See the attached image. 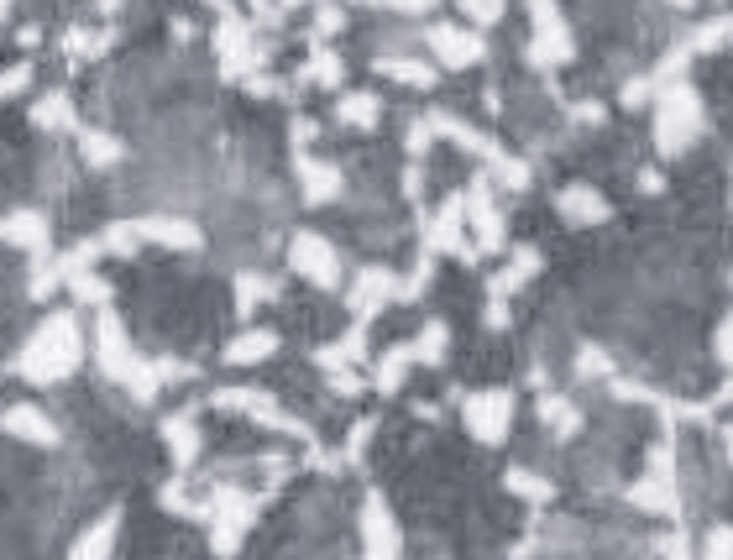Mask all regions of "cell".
Returning <instances> with one entry per match:
<instances>
[{"instance_id": "obj_1", "label": "cell", "mask_w": 733, "mask_h": 560, "mask_svg": "<svg viewBox=\"0 0 733 560\" xmlns=\"http://www.w3.org/2000/svg\"><path fill=\"white\" fill-rule=\"evenodd\" d=\"M79 367V324L74 315H53L37 324V335L27 341V356L16 361V372L31 383H59Z\"/></svg>"}, {"instance_id": "obj_2", "label": "cell", "mask_w": 733, "mask_h": 560, "mask_svg": "<svg viewBox=\"0 0 733 560\" xmlns=\"http://www.w3.org/2000/svg\"><path fill=\"white\" fill-rule=\"evenodd\" d=\"M697 131H703V100H697V89L675 85L660 94V116H655V142L660 152H686L697 142Z\"/></svg>"}, {"instance_id": "obj_3", "label": "cell", "mask_w": 733, "mask_h": 560, "mask_svg": "<svg viewBox=\"0 0 733 560\" xmlns=\"http://www.w3.org/2000/svg\"><path fill=\"white\" fill-rule=\"evenodd\" d=\"M289 267L299 278H309L315 289H336L341 283V257H336V246L320 231H299L289 241Z\"/></svg>"}, {"instance_id": "obj_4", "label": "cell", "mask_w": 733, "mask_h": 560, "mask_svg": "<svg viewBox=\"0 0 733 560\" xmlns=\"http://www.w3.org/2000/svg\"><path fill=\"white\" fill-rule=\"evenodd\" d=\"M508 419H514V393L508 387H482V393L467 398V430L477 441L498 445L508 435Z\"/></svg>"}, {"instance_id": "obj_5", "label": "cell", "mask_w": 733, "mask_h": 560, "mask_svg": "<svg viewBox=\"0 0 733 560\" xmlns=\"http://www.w3.org/2000/svg\"><path fill=\"white\" fill-rule=\"evenodd\" d=\"M215 53H220V74H226V79H241V74L257 63L252 31H247V22H241L236 11H226V16H220V31H215Z\"/></svg>"}, {"instance_id": "obj_6", "label": "cell", "mask_w": 733, "mask_h": 560, "mask_svg": "<svg viewBox=\"0 0 733 560\" xmlns=\"http://www.w3.org/2000/svg\"><path fill=\"white\" fill-rule=\"evenodd\" d=\"M467 226L477 231V246L482 252H498L503 246V215L493 205V194H488V178H477L467 189Z\"/></svg>"}, {"instance_id": "obj_7", "label": "cell", "mask_w": 733, "mask_h": 560, "mask_svg": "<svg viewBox=\"0 0 733 560\" xmlns=\"http://www.w3.org/2000/svg\"><path fill=\"white\" fill-rule=\"evenodd\" d=\"M430 48L440 53V63H451V68H471V63L488 59V42L477 37V31H462V27H430Z\"/></svg>"}, {"instance_id": "obj_8", "label": "cell", "mask_w": 733, "mask_h": 560, "mask_svg": "<svg viewBox=\"0 0 733 560\" xmlns=\"http://www.w3.org/2000/svg\"><path fill=\"white\" fill-rule=\"evenodd\" d=\"M393 294H404V283H399L388 267H367V272L356 278V294H352L356 320H372V315H382V304H388Z\"/></svg>"}, {"instance_id": "obj_9", "label": "cell", "mask_w": 733, "mask_h": 560, "mask_svg": "<svg viewBox=\"0 0 733 560\" xmlns=\"http://www.w3.org/2000/svg\"><path fill=\"white\" fill-rule=\"evenodd\" d=\"M293 168H299V178H304V200L309 205H330V200H341V168L336 163H315L309 152H299L293 157Z\"/></svg>"}, {"instance_id": "obj_10", "label": "cell", "mask_w": 733, "mask_h": 560, "mask_svg": "<svg viewBox=\"0 0 733 560\" xmlns=\"http://www.w3.org/2000/svg\"><path fill=\"white\" fill-rule=\"evenodd\" d=\"M556 209L571 226H603V220H608V205H603V194H597L592 183H566L556 194Z\"/></svg>"}, {"instance_id": "obj_11", "label": "cell", "mask_w": 733, "mask_h": 560, "mask_svg": "<svg viewBox=\"0 0 733 560\" xmlns=\"http://www.w3.org/2000/svg\"><path fill=\"white\" fill-rule=\"evenodd\" d=\"M5 435L31 441V445H59V424L42 409H31V404H11V409H5Z\"/></svg>"}, {"instance_id": "obj_12", "label": "cell", "mask_w": 733, "mask_h": 560, "mask_svg": "<svg viewBox=\"0 0 733 560\" xmlns=\"http://www.w3.org/2000/svg\"><path fill=\"white\" fill-rule=\"evenodd\" d=\"M5 241L42 257V252H48V215H42V209H11V215H5Z\"/></svg>"}, {"instance_id": "obj_13", "label": "cell", "mask_w": 733, "mask_h": 560, "mask_svg": "<svg viewBox=\"0 0 733 560\" xmlns=\"http://www.w3.org/2000/svg\"><path fill=\"white\" fill-rule=\"evenodd\" d=\"M142 241H163V246H200V226L194 220H178V215H152L137 220Z\"/></svg>"}, {"instance_id": "obj_14", "label": "cell", "mask_w": 733, "mask_h": 560, "mask_svg": "<svg viewBox=\"0 0 733 560\" xmlns=\"http://www.w3.org/2000/svg\"><path fill=\"white\" fill-rule=\"evenodd\" d=\"M273 352H278V335H273V330H247V335H236L231 346H226V361L257 367V361H267Z\"/></svg>"}, {"instance_id": "obj_15", "label": "cell", "mask_w": 733, "mask_h": 560, "mask_svg": "<svg viewBox=\"0 0 733 560\" xmlns=\"http://www.w3.org/2000/svg\"><path fill=\"white\" fill-rule=\"evenodd\" d=\"M534 272H540V252H534V246L514 252V263H508L498 278H493V294H514V289H519V283H529Z\"/></svg>"}, {"instance_id": "obj_16", "label": "cell", "mask_w": 733, "mask_h": 560, "mask_svg": "<svg viewBox=\"0 0 733 560\" xmlns=\"http://www.w3.org/2000/svg\"><path fill=\"white\" fill-rule=\"evenodd\" d=\"M31 126L42 131H74V111L63 94H42V105H31Z\"/></svg>"}, {"instance_id": "obj_17", "label": "cell", "mask_w": 733, "mask_h": 560, "mask_svg": "<svg viewBox=\"0 0 733 560\" xmlns=\"http://www.w3.org/2000/svg\"><path fill=\"white\" fill-rule=\"evenodd\" d=\"M414 367V346L404 341V346H393V352L382 356L378 367V393H399V383H404V372Z\"/></svg>"}, {"instance_id": "obj_18", "label": "cell", "mask_w": 733, "mask_h": 560, "mask_svg": "<svg viewBox=\"0 0 733 560\" xmlns=\"http://www.w3.org/2000/svg\"><path fill=\"white\" fill-rule=\"evenodd\" d=\"M378 68L388 79H399V85H414V89H430L435 85V68L430 63H399V59H378Z\"/></svg>"}, {"instance_id": "obj_19", "label": "cell", "mask_w": 733, "mask_h": 560, "mask_svg": "<svg viewBox=\"0 0 733 560\" xmlns=\"http://www.w3.org/2000/svg\"><path fill=\"white\" fill-rule=\"evenodd\" d=\"M336 116L346 126H378V94H341Z\"/></svg>"}, {"instance_id": "obj_20", "label": "cell", "mask_w": 733, "mask_h": 560, "mask_svg": "<svg viewBox=\"0 0 733 560\" xmlns=\"http://www.w3.org/2000/svg\"><path fill=\"white\" fill-rule=\"evenodd\" d=\"M163 435H168V445H174L178 467H189V461L200 456V435H194V424H189V419H168V424H163Z\"/></svg>"}, {"instance_id": "obj_21", "label": "cell", "mask_w": 733, "mask_h": 560, "mask_svg": "<svg viewBox=\"0 0 733 560\" xmlns=\"http://www.w3.org/2000/svg\"><path fill=\"white\" fill-rule=\"evenodd\" d=\"M409 346H414V361H440V352L451 346V330H445L440 320H430V324H425V330H419V335L409 341Z\"/></svg>"}, {"instance_id": "obj_22", "label": "cell", "mask_w": 733, "mask_h": 560, "mask_svg": "<svg viewBox=\"0 0 733 560\" xmlns=\"http://www.w3.org/2000/svg\"><path fill=\"white\" fill-rule=\"evenodd\" d=\"M79 157L94 163V168H105V163H116L121 157V142L116 137H105V131H85V137H79Z\"/></svg>"}, {"instance_id": "obj_23", "label": "cell", "mask_w": 733, "mask_h": 560, "mask_svg": "<svg viewBox=\"0 0 733 560\" xmlns=\"http://www.w3.org/2000/svg\"><path fill=\"white\" fill-rule=\"evenodd\" d=\"M111 539H116V513L100 524L94 534H85L79 539V550H74V560H105V550H111Z\"/></svg>"}, {"instance_id": "obj_24", "label": "cell", "mask_w": 733, "mask_h": 560, "mask_svg": "<svg viewBox=\"0 0 733 560\" xmlns=\"http://www.w3.org/2000/svg\"><path fill=\"white\" fill-rule=\"evenodd\" d=\"M503 5H508V0H462V16H471L477 27H498Z\"/></svg>"}, {"instance_id": "obj_25", "label": "cell", "mask_w": 733, "mask_h": 560, "mask_svg": "<svg viewBox=\"0 0 733 560\" xmlns=\"http://www.w3.org/2000/svg\"><path fill=\"white\" fill-rule=\"evenodd\" d=\"M304 74H309L315 85H341V59H336V53H315V63H309Z\"/></svg>"}, {"instance_id": "obj_26", "label": "cell", "mask_w": 733, "mask_h": 560, "mask_svg": "<svg viewBox=\"0 0 733 560\" xmlns=\"http://www.w3.org/2000/svg\"><path fill=\"white\" fill-rule=\"evenodd\" d=\"M27 85H31V59H22L16 68H11V74H5V100H16V94H22Z\"/></svg>"}, {"instance_id": "obj_27", "label": "cell", "mask_w": 733, "mask_h": 560, "mask_svg": "<svg viewBox=\"0 0 733 560\" xmlns=\"http://www.w3.org/2000/svg\"><path fill=\"white\" fill-rule=\"evenodd\" d=\"M712 352H718V361H729V367H733V315L718 324V341H712Z\"/></svg>"}, {"instance_id": "obj_28", "label": "cell", "mask_w": 733, "mask_h": 560, "mask_svg": "<svg viewBox=\"0 0 733 560\" xmlns=\"http://www.w3.org/2000/svg\"><path fill=\"white\" fill-rule=\"evenodd\" d=\"M367 5H393V11H409V16H425V11H435V0H367Z\"/></svg>"}, {"instance_id": "obj_29", "label": "cell", "mask_w": 733, "mask_h": 560, "mask_svg": "<svg viewBox=\"0 0 733 560\" xmlns=\"http://www.w3.org/2000/svg\"><path fill=\"white\" fill-rule=\"evenodd\" d=\"M645 94H649V85L645 79H634V85L623 89V105H645Z\"/></svg>"}, {"instance_id": "obj_30", "label": "cell", "mask_w": 733, "mask_h": 560, "mask_svg": "<svg viewBox=\"0 0 733 560\" xmlns=\"http://www.w3.org/2000/svg\"><path fill=\"white\" fill-rule=\"evenodd\" d=\"M283 5H299V0H283Z\"/></svg>"}, {"instance_id": "obj_31", "label": "cell", "mask_w": 733, "mask_h": 560, "mask_svg": "<svg viewBox=\"0 0 733 560\" xmlns=\"http://www.w3.org/2000/svg\"><path fill=\"white\" fill-rule=\"evenodd\" d=\"M210 5H220V0H210Z\"/></svg>"}]
</instances>
